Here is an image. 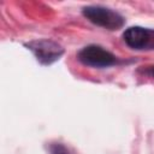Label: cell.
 <instances>
[{
  "instance_id": "cell-1",
  "label": "cell",
  "mask_w": 154,
  "mask_h": 154,
  "mask_svg": "<svg viewBox=\"0 0 154 154\" xmlns=\"http://www.w3.org/2000/svg\"><path fill=\"white\" fill-rule=\"evenodd\" d=\"M82 13L89 22L107 30H119L125 24V19L120 13L101 5L85 6Z\"/></svg>"
},
{
  "instance_id": "cell-2",
  "label": "cell",
  "mask_w": 154,
  "mask_h": 154,
  "mask_svg": "<svg viewBox=\"0 0 154 154\" xmlns=\"http://www.w3.org/2000/svg\"><path fill=\"white\" fill-rule=\"evenodd\" d=\"M25 47L34 53L37 61L42 65H51L64 54V48L51 38L34 40L25 43Z\"/></svg>"
},
{
  "instance_id": "cell-3",
  "label": "cell",
  "mask_w": 154,
  "mask_h": 154,
  "mask_svg": "<svg viewBox=\"0 0 154 154\" xmlns=\"http://www.w3.org/2000/svg\"><path fill=\"white\" fill-rule=\"evenodd\" d=\"M77 58L83 65L96 69L109 67L117 64V57L97 45H89L83 47L78 52Z\"/></svg>"
},
{
  "instance_id": "cell-4",
  "label": "cell",
  "mask_w": 154,
  "mask_h": 154,
  "mask_svg": "<svg viewBox=\"0 0 154 154\" xmlns=\"http://www.w3.org/2000/svg\"><path fill=\"white\" fill-rule=\"evenodd\" d=\"M124 42L135 51H154V29L140 25L130 26L123 32Z\"/></svg>"
},
{
  "instance_id": "cell-5",
  "label": "cell",
  "mask_w": 154,
  "mask_h": 154,
  "mask_svg": "<svg viewBox=\"0 0 154 154\" xmlns=\"http://www.w3.org/2000/svg\"><path fill=\"white\" fill-rule=\"evenodd\" d=\"M51 153H52V154H69L66 147L63 146V144H60V143L52 144V147H51Z\"/></svg>"
},
{
  "instance_id": "cell-6",
  "label": "cell",
  "mask_w": 154,
  "mask_h": 154,
  "mask_svg": "<svg viewBox=\"0 0 154 154\" xmlns=\"http://www.w3.org/2000/svg\"><path fill=\"white\" fill-rule=\"evenodd\" d=\"M149 72H150V75H152V77H154V66H152V67H150V70H149Z\"/></svg>"
}]
</instances>
